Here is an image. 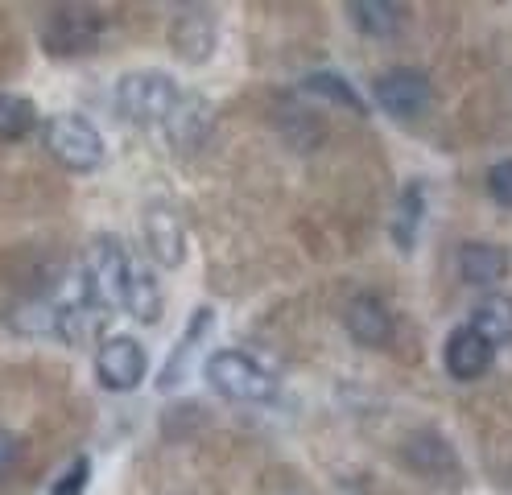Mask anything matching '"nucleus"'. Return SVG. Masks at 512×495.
I'll list each match as a JSON object with an SVG mask.
<instances>
[{
  "label": "nucleus",
  "instance_id": "1",
  "mask_svg": "<svg viewBox=\"0 0 512 495\" xmlns=\"http://www.w3.org/2000/svg\"><path fill=\"white\" fill-rule=\"evenodd\" d=\"M116 108L133 124L162 128V137L174 149H199L215 124V112L203 95L182 91L170 75L137 71L116 83Z\"/></svg>",
  "mask_w": 512,
  "mask_h": 495
},
{
  "label": "nucleus",
  "instance_id": "2",
  "mask_svg": "<svg viewBox=\"0 0 512 495\" xmlns=\"http://www.w3.org/2000/svg\"><path fill=\"white\" fill-rule=\"evenodd\" d=\"M207 384L228 396V401H240V405H273L281 396V380L273 368H265L256 355L240 351V347H228V351H215L207 359Z\"/></svg>",
  "mask_w": 512,
  "mask_h": 495
},
{
  "label": "nucleus",
  "instance_id": "3",
  "mask_svg": "<svg viewBox=\"0 0 512 495\" xmlns=\"http://www.w3.org/2000/svg\"><path fill=\"white\" fill-rule=\"evenodd\" d=\"M42 141L50 149V157L58 165H67L75 174H91L100 170L104 157H108V145L100 137V128H95L87 116L79 112H58L42 124Z\"/></svg>",
  "mask_w": 512,
  "mask_h": 495
},
{
  "label": "nucleus",
  "instance_id": "4",
  "mask_svg": "<svg viewBox=\"0 0 512 495\" xmlns=\"http://www.w3.org/2000/svg\"><path fill=\"white\" fill-rule=\"evenodd\" d=\"M133 256L116 236H95L87 248V293L100 310H128V289H133Z\"/></svg>",
  "mask_w": 512,
  "mask_h": 495
},
{
  "label": "nucleus",
  "instance_id": "5",
  "mask_svg": "<svg viewBox=\"0 0 512 495\" xmlns=\"http://www.w3.org/2000/svg\"><path fill=\"white\" fill-rule=\"evenodd\" d=\"M104 38V13L91 5H62L42 25V50L50 58H83Z\"/></svg>",
  "mask_w": 512,
  "mask_h": 495
},
{
  "label": "nucleus",
  "instance_id": "6",
  "mask_svg": "<svg viewBox=\"0 0 512 495\" xmlns=\"http://www.w3.org/2000/svg\"><path fill=\"white\" fill-rule=\"evenodd\" d=\"M372 99L393 120H418L434 104V83H430V75L418 71V66H397V71L380 75L372 83Z\"/></svg>",
  "mask_w": 512,
  "mask_h": 495
},
{
  "label": "nucleus",
  "instance_id": "7",
  "mask_svg": "<svg viewBox=\"0 0 512 495\" xmlns=\"http://www.w3.org/2000/svg\"><path fill=\"white\" fill-rule=\"evenodd\" d=\"M343 330L351 335V343H360L368 351H384L397 335V314L389 310L380 293H351L343 306Z\"/></svg>",
  "mask_w": 512,
  "mask_h": 495
},
{
  "label": "nucleus",
  "instance_id": "8",
  "mask_svg": "<svg viewBox=\"0 0 512 495\" xmlns=\"http://www.w3.org/2000/svg\"><path fill=\"white\" fill-rule=\"evenodd\" d=\"M145 372H149V355L128 335H112L95 351V376H100L108 392H133L145 380Z\"/></svg>",
  "mask_w": 512,
  "mask_h": 495
},
{
  "label": "nucleus",
  "instance_id": "9",
  "mask_svg": "<svg viewBox=\"0 0 512 495\" xmlns=\"http://www.w3.org/2000/svg\"><path fill=\"white\" fill-rule=\"evenodd\" d=\"M442 363H446V372H451V380L459 384H475V380H484L492 372V363H496V347L479 335V330H471L467 322L455 326L451 335H446L442 343Z\"/></svg>",
  "mask_w": 512,
  "mask_h": 495
},
{
  "label": "nucleus",
  "instance_id": "10",
  "mask_svg": "<svg viewBox=\"0 0 512 495\" xmlns=\"http://www.w3.org/2000/svg\"><path fill=\"white\" fill-rule=\"evenodd\" d=\"M459 277L475 289H496L508 273H512V252L500 248V244H488V240H467L459 244Z\"/></svg>",
  "mask_w": 512,
  "mask_h": 495
},
{
  "label": "nucleus",
  "instance_id": "11",
  "mask_svg": "<svg viewBox=\"0 0 512 495\" xmlns=\"http://www.w3.org/2000/svg\"><path fill=\"white\" fill-rule=\"evenodd\" d=\"M145 240H149V252L157 256V264L166 269H178L182 256H186V231H182V219L170 203L153 198L145 207Z\"/></svg>",
  "mask_w": 512,
  "mask_h": 495
},
{
  "label": "nucleus",
  "instance_id": "12",
  "mask_svg": "<svg viewBox=\"0 0 512 495\" xmlns=\"http://www.w3.org/2000/svg\"><path fill=\"white\" fill-rule=\"evenodd\" d=\"M401 458L409 462V471H418L426 479H459V454L438 434H413L405 442Z\"/></svg>",
  "mask_w": 512,
  "mask_h": 495
},
{
  "label": "nucleus",
  "instance_id": "13",
  "mask_svg": "<svg viewBox=\"0 0 512 495\" xmlns=\"http://www.w3.org/2000/svg\"><path fill=\"white\" fill-rule=\"evenodd\" d=\"M215 42H219L215 21H211V13H203V9L182 13V17L174 21V29H170V46H174V54L186 58V62H203V58H211Z\"/></svg>",
  "mask_w": 512,
  "mask_h": 495
},
{
  "label": "nucleus",
  "instance_id": "14",
  "mask_svg": "<svg viewBox=\"0 0 512 495\" xmlns=\"http://www.w3.org/2000/svg\"><path fill=\"white\" fill-rule=\"evenodd\" d=\"M422 219H426V186L413 178V182H405L397 207H393V219H389L393 244L401 252H413V244H418V231H422Z\"/></svg>",
  "mask_w": 512,
  "mask_h": 495
},
{
  "label": "nucleus",
  "instance_id": "15",
  "mask_svg": "<svg viewBox=\"0 0 512 495\" xmlns=\"http://www.w3.org/2000/svg\"><path fill=\"white\" fill-rule=\"evenodd\" d=\"M471 330H479L496 351L500 347H512V297L504 293H488V297H479L471 318H467Z\"/></svg>",
  "mask_w": 512,
  "mask_h": 495
},
{
  "label": "nucleus",
  "instance_id": "16",
  "mask_svg": "<svg viewBox=\"0 0 512 495\" xmlns=\"http://www.w3.org/2000/svg\"><path fill=\"white\" fill-rule=\"evenodd\" d=\"M347 21L356 25L364 38H397L405 25V9L389 5V0H356V5H347Z\"/></svg>",
  "mask_w": 512,
  "mask_h": 495
},
{
  "label": "nucleus",
  "instance_id": "17",
  "mask_svg": "<svg viewBox=\"0 0 512 495\" xmlns=\"http://www.w3.org/2000/svg\"><path fill=\"white\" fill-rule=\"evenodd\" d=\"M211 322H215V314H211V306H199L195 310V318L186 322V330H182V339L170 347V355H166V368L157 372V388H174L178 380H182V372H186V355L195 351L199 343H203V335L211 330Z\"/></svg>",
  "mask_w": 512,
  "mask_h": 495
},
{
  "label": "nucleus",
  "instance_id": "18",
  "mask_svg": "<svg viewBox=\"0 0 512 495\" xmlns=\"http://www.w3.org/2000/svg\"><path fill=\"white\" fill-rule=\"evenodd\" d=\"M38 128V108L29 95H17V91H0V141L13 145V141H25L29 132Z\"/></svg>",
  "mask_w": 512,
  "mask_h": 495
},
{
  "label": "nucleus",
  "instance_id": "19",
  "mask_svg": "<svg viewBox=\"0 0 512 495\" xmlns=\"http://www.w3.org/2000/svg\"><path fill=\"white\" fill-rule=\"evenodd\" d=\"M302 91L323 95V99H331V104L356 112V116H368V104L360 99V91L351 87L343 75H335V71H314V75H306V79H302Z\"/></svg>",
  "mask_w": 512,
  "mask_h": 495
},
{
  "label": "nucleus",
  "instance_id": "20",
  "mask_svg": "<svg viewBox=\"0 0 512 495\" xmlns=\"http://www.w3.org/2000/svg\"><path fill=\"white\" fill-rule=\"evenodd\" d=\"M128 314H133L137 322H145V326L162 318V293H157V281L141 269V264L133 269V289H128Z\"/></svg>",
  "mask_w": 512,
  "mask_h": 495
},
{
  "label": "nucleus",
  "instance_id": "21",
  "mask_svg": "<svg viewBox=\"0 0 512 495\" xmlns=\"http://www.w3.org/2000/svg\"><path fill=\"white\" fill-rule=\"evenodd\" d=\"M87 483H91V458H75L67 471H62L54 483H50V495H83L87 491Z\"/></svg>",
  "mask_w": 512,
  "mask_h": 495
},
{
  "label": "nucleus",
  "instance_id": "22",
  "mask_svg": "<svg viewBox=\"0 0 512 495\" xmlns=\"http://www.w3.org/2000/svg\"><path fill=\"white\" fill-rule=\"evenodd\" d=\"M488 194H492L496 207L512 211V157H500L488 170Z\"/></svg>",
  "mask_w": 512,
  "mask_h": 495
},
{
  "label": "nucleus",
  "instance_id": "23",
  "mask_svg": "<svg viewBox=\"0 0 512 495\" xmlns=\"http://www.w3.org/2000/svg\"><path fill=\"white\" fill-rule=\"evenodd\" d=\"M17 458H21V442H17V434L0 429V483H5V479L17 471Z\"/></svg>",
  "mask_w": 512,
  "mask_h": 495
}]
</instances>
